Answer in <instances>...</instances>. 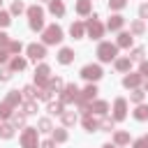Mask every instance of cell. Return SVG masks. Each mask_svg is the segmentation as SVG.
<instances>
[{
    "label": "cell",
    "instance_id": "12",
    "mask_svg": "<svg viewBox=\"0 0 148 148\" xmlns=\"http://www.w3.org/2000/svg\"><path fill=\"white\" fill-rule=\"evenodd\" d=\"M46 74H49V67H44V65H42V67L37 69V81H44V79H46Z\"/></svg>",
    "mask_w": 148,
    "mask_h": 148
},
{
    "label": "cell",
    "instance_id": "15",
    "mask_svg": "<svg viewBox=\"0 0 148 148\" xmlns=\"http://www.w3.org/2000/svg\"><path fill=\"white\" fill-rule=\"evenodd\" d=\"M139 83V76H125V86H136Z\"/></svg>",
    "mask_w": 148,
    "mask_h": 148
},
{
    "label": "cell",
    "instance_id": "40",
    "mask_svg": "<svg viewBox=\"0 0 148 148\" xmlns=\"http://www.w3.org/2000/svg\"><path fill=\"white\" fill-rule=\"evenodd\" d=\"M0 79H2V81H7V79H9V72H0Z\"/></svg>",
    "mask_w": 148,
    "mask_h": 148
},
{
    "label": "cell",
    "instance_id": "3",
    "mask_svg": "<svg viewBox=\"0 0 148 148\" xmlns=\"http://www.w3.org/2000/svg\"><path fill=\"white\" fill-rule=\"evenodd\" d=\"M83 76L86 79H99L102 76V69L97 65H88V67H83Z\"/></svg>",
    "mask_w": 148,
    "mask_h": 148
},
{
    "label": "cell",
    "instance_id": "17",
    "mask_svg": "<svg viewBox=\"0 0 148 148\" xmlns=\"http://www.w3.org/2000/svg\"><path fill=\"white\" fill-rule=\"evenodd\" d=\"M92 109H95L97 113H104V111H106V104H104V102H95V106H92Z\"/></svg>",
    "mask_w": 148,
    "mask_h": 148
},
{
    "label": "cell",
    "instance_id": "7",
    "mask_svg": "<svg viewBox=\"0 0 148 148\" xmlns=\"http://www.w3.org/2000/svg\"><path fill=\"white\" fill-rule=\"evenodd\" d=\"M28 14H30V18H32V21H42V9H39V7H30V9H28Z\"/></svg>",
    "mask_w": 148,
    "mask_h": 148
},
{
    "label": "cell",
    "instance_id": "13",
    "mask_svg": "<svg viewBox=\"0 0 148 148\" xmlns=\"http://www.w3.org/2000/svg\"><path fill=\"white\" fill-rule=\"evenodd\" d=\"M130 42H132V37H130L127 32H123V35H120V39H118V44H120V46H127Z\"/></svg>",
    "mask_w": 148,
    "mask_h": 148
},
{
    "label": "cell",
    "instance_id": "28",
    "mask_svg": "<svg viewBox=\"0 0 148 148\" xmlns=\"http://www.w3.org/2000/svg\"><path fill=\"white\" fill-rule=\"evenodd\" d=\"M127 65H130V60H118V69H127Z\"/></svg>",
    "mask_w": 148,
    "mask_h": 148
},
{
    "label": "cell",
    "instance_id": "18",
    "mask_svg": "<svg viewBox=\"0 0 148 148\" xmlns=\"http://www.w3.org/2000/svg\"><path fill=\"white\" fill-rule=\"evenodd\" d=\"M148 116V106H139L136 109V118H146Z\"/></svg>",
    "mask_w": 148,
    "mask_h": 148
},
{
    "label": "cell",
    "instance_id": "10",
    "mask_svg": "<svg viewBox=\"0 0 148 148\" xmlns=\"http://www.w3.org/2000/svg\"><path fill=\"white\" fill-rule=\"evenodd\" d=\"M120 25H123V18H120V16H113V18L109 21V28H111V30H116V28H120Z\"/></svg>",
    "mask_w": 148,
    "mask_h": 148
},
{
    "label": "cell",
    "instance_id": "29",
    "mask_svg": "<svg viewBox=\"0 0 148 148\" xmlns=\"http://www.w3.org/2000/svg\"><path fill=\"white\" fill-rule=\"evenodd\" d=\"M95 92H97V90H95V88H92V86H88V88H86V97H92V95H95Z\"/></svg>",
    "mask_w": 148,
    "mask_h": 148
},
{
    "label": "cell",
    "instance_id": "4",
    "mask_svg": "<svg viewBox=\"0 0 148 148\" xmlns=\"http://www.w3.org/2000/svg\"><path fill=\"white\" fill-rule=\"evenodd\" d=\"M35 143H37V132L35 130H28L23 134V146L25 148H35Z\"/></svg>",
    "mask_w": 148,
    "mask_h": 148
},
{
    "label": "cell",
    "instance_id": "5",
    "mask_svg": "<svg viewBox=\"0 0 148 148\" xmlns=\"http://www.w3.org/2000/svg\"><path fill=\"white\" fill-rule=\"evenodd\" d=\"M28 53H30V58L39 60V58H44V46H37V44H32V46H28Z\"/></svg>",
    "mask_w": 148,
    "mask_h": 148
},
{
    "label": "cell",
    "instance_id": "36",
    "mask_svg": "<svg viewBox=\"0 0 148 148\" xmlns=\"http://www.w3.org/2000/svg\"><path fill=\"white\" fill-rule=\"evenodd\" d=\"M2 136H12V127H2Z\"/></svg>",
    "mask_w": 148,
    "mask_h": 148
},
{
    "label": "cell",
    "instance_id": "41",
    "mask_svg": "<svg viewBox=\"0 0 148 148\" xmlns=\"http://www.w3.org/2000/svg\"><path fill=\"white\" fill-rule=\"evenodd\" d=\"M141 16H148V5H143V7H141Z\"/></svg>",
    "mask_w": 148,
    "mask_h": 148
},
{
    "label": "cell",
    "instance_id": "37",
    "mask_svg": "<svg viewBox=\"0 0 148 148\" xmlns=\"http://www.w3.org/2000/svg\"><path fill=\"white\" fill-rule=\"evenodd\" d=\"M141 56H143V51H141V49H136V51H134V56H132V58H136V60H139V58H141Z\"/></svg>",
    "mask_w": 148,
    "mask_h": 148
},
{
    "label": "cell",
    "instance_id": "33",
    "mask_svg": "<svg viewBox=\"0 0 148 148\" xmlns=\"http://www.w3.org/2000/svg\"><path fill=\"white\" fill-rule=\"evenodd\" d=\"M23 120H25L23 116H14V125H23Z\"/></svg>",
    "mask_w": 148,
    "mask_h": 148
},
{
    "label": "cell",
    "instance_id": "30",
    "mask_svg": "<svg viewBox=\"0 0 148 148\" xmlns=\"http://www.w3.org/2000/svg\"><path fill=\"white\" fill-rule=\"evenodd\" d=\"M39 127H42V130H49V127H51V123L44 118V120H39Z\"/></svg>",
    "mask_w": 148,
    "mask_h": 148
},
{
    "label": "cell",
    "instance_id": "6",
    "mask_svg": "<svg viewBox=\"0 0 148 148\" xmlns=\"http://www.w3.org/2000/svg\"><path fill=\"white\" fill-rule=\"evenodd\" d=\"M88 30H90V35H92V37H99V35H102V25L95 21V16H92V21L88 23Z\"/></svg>",
    "mask_w": 148,
    "mask_h": 148
},
{
    "label": "cell",
    "instance_id": "25",
    "mask_svg": "<svg viewBox=\"0 0 148 148\" xmlns=\"http://www.w3.org/2000/svg\"><path fill=\"white\" fill-rule=\"evenodd\" d=\"M12 12H16V14L23 12V5H21V2H14V5H12Z\"/></svg>",
    "mask_w": 148,
    "mask_h": 148
},
{
    "label": "cell",
    "instance_id": "20",
    "mask_svg": "<svg viewBox=\"0 0 148 148\" xmlns=\"http://www.w3.org/2000/svg\"><path fill=\"white\" fill-rule=\"evenodd\" d=\"M0 116L5 118V116H9V104L5 102V104H0Z\"/></svg>",
    "mask_w": 148,
    "mask_h": 148
},
{
    "label": "cell",
    "instance_id": "9",
    "mask_svg": "<svg viewBox=\"0 0 148 148\" xmlns=\"http://www.w3.org/2000/svg\"><path fill=\"white\" fill-rule=\"evenodd\" d=\"M51 12H53V14H62V12H65V7H62V2H58V0H53V2H51Z\"/></svg>",
    "mask_w": 148,
    "mask_h": 148
},
{
    "label": "cell",
    "instance_id": "32",
    "mask_svg": "<svg viewBox=\"0 0 148 148\" xmlns=\"http://www.w3.org/2000/svg\"><path fill=\"white\" fill-rule=\"evenodd\" d=\"M23 92H25V97H35V90H32V88H30V86H28V88H25V90H23Z\"/></svg>",
    "mask_w": 148,
    "mask_h": 148
},
{
    "label": "cell",
    "instance_id": "14",
    "mask_svg": "<svg viewBox=\"0 0 148 148\" xmlns=\"http://www.w3.org/2000/svg\"><path fill=\"white\" fill-rule=\"evenodd\" d=\"M88 7H90V2H88V0H81V2L76 5V9H79L81 14H86V12H88Z\"/></svg>",
    "mask_w": 148,
    "mask_h": 148
},
{
    "label": "cell",
    "instance_id": "1",
    "mask_svg": "<svg viewBox=\"0 0 148 148\" xmlns=\"http://www.w3.org/2000/svg\"><path fill=\"white\" fill-rule=\"evenodd\" d=\"M62 39V30L58 28V25H51L49 30H46V35H44V42L46 44H56V42H60Z\"/></svg>",
    "mask_w": 148,
    "mask_h": 148
},
{
    "label": "cell",
    "instance_id": "8",
    "mask_svg": "<svg viewBox=\"0 0 148 148\" xmlns=\"http://www.w3.org/2000/svg\"><path fill=\"white\" fill-rule=\"evenodd\" d=\"M125 116V99H118L116 102V118H123Z\"/></svg>",
    "mask_w": 148,
    "mask_h": 148
},
{
    "label": "cell",
    "instance_id": "39",
    "mask_svg": "<svg viewBox=\"0 0 148 148\" xmlns=\"http://www.w3.org/2000/svg\"><path fill=\"white\" fill-rule=\"evenodd\" d=\"M102 125H104V130H111V127H113V123H111V120H104Z\"/></svg>",
    "mask_w": 148,
    "mask_h": 148
},
{
    "label": "cell",
    "instance_id": "27",
    "mask_svg": "<svg viewBox=\"0 0 148 148\" xmlns=\"http://www.w3.org/2000/svg\"><path fill=\"white\" fill-rule=\"evenodd\" d=\"M146 146H148V139H141V141L134 143V148H146Z\"/></svg>",
    "mask_w": 148,
    "mask_h": 148
},
{
    "label": "cell",
    "instance_id": "44",
    "mask_svg": "<svg viewBox=\"0 0 148 148\" xmlns=\"http://www.w3.org/2000/svg\"><path fill=\"white\" fill-rule=\"evenodd\" d=\"M5 42H7V35H2V32H0V44H5Z\"/></svg>",
    "mask_w": 148,
    "mask_h": 148
},
{
    "label": "cell",
    "instance_id": "16",
    "mask_svg": "<svg viewBox=\"0 0 148 148\" xmlns=\"http://www.w3.org/2000/svg\"><path fill=\"white\" fill-rule=\"evenodd\" d=\"M49 111L51 113H62V104H49Z\"/></svg>",
    "mask_w": 148,
    "mask_h": 148
},
{
    "label": "cell",
    "instance_id": "43",
    "mask_svg": "<svg viewBox=\"0 0 148 148\" xmlns=\"http://www.w3.org/2000/svg\"><path fill=\"white\" fill-rule=\"evenodd\" d=\"M2 60H7V53H5V51H0V62H2Z\"/></svg>",
    "mask_w": 148,
    "mask_h": 148
},
{
    "label": "cell",
    "instance_id": "45",
    "mask_svg": "<svg viewBox=\"0 0 148 148\" xmlns=\"http://www.w3.org/2000/svg\"><path fill=\"white\" fill-rule=\"evenodd\" d=\"M143 74H148V65H143Z\"/></svg>",
    "mask_w": 148,
    "mask_h": 148
},
{
    "label": "cell",
    "instance_id": "21",
    "mask_svg": "<svg viewBox=\"0 0 148 148\" xmlns=\"http://www.w3.org/2000/svg\"><path fill=\"white\" fill-rule=\"evenodd\" d=\"M62 120H65L67 125H72V123H74L76 118H74V113H65V116H62Z\"/></svg>",
    "mask_w": 148,
    "mask_h": 148
},
{
    "label": "cell",
    "instance_id": "24",
    "mask_svg": "<svg viewBox=\"0 0 148 148\" xmlns=\"http://www.w3.org/2000/svg\"><path fill=\"white\" fill-rule=\"evenodd\" d=\"M7 23H9V16L5 12H0V25H7Z\"/></svg>",
    "mask_w": 148,
    "mask_h": 148
},
{
    "label": "cell",
    "instance_id": "19",
    "mask_svg": "<svg viewBox=\"0 0 148 148\" xmlns=\"http://www.w3.org/2000/svg\"><path fill=\"white\" fill-rule=\"evenodd\" d=\"M12 67H14V69H23V67H25V60H18V58H16V60L12 62Z\"/></svg>",
    "mask_w": 148,
    "mask_h": 148
},
{
    "label": "cell",
    "instance_id": "35",
    "mask_svg": "<svg viewBox=\"0 0 148 148\" xmlns=\"http://www.w3.org/2000/svg\"><path fill=\"white\" fill-rule=\"evenodd\" d=\"M132 30H134V32H141V30H143V25H141V23H134V25H132Z\"/></svg>",
    "mask_w": 148,
    "mask_h": 148
},
{
    "label": "cell",
    "instance_id": "11",
    "mask_svg": "<svg viewBox=\"0 0 148 148\" xmlns=\"http://www.w3.org/2000/svg\"><path fill=\"white\" fill-rule=\"evenodd\" d=\"M69 60H72V51L69 49H62L60 51V62H69Z\"/></svg>",
    "mask_w": 148,
    "mask_h": 148
},
{
    "label": "cell",
    "instance_id": "23",
    "mask_svg": "<svg viewBox=\"0 0 148 148\" xmlns=\"http://www.w3.org/2000/svg\"><path fill=\"white\" fill-rule=\"evenodd\" d=\"M53 136H56V141H65V136H67V134H65L62 130H58V132H56Z\"/></svg>",
    "mask_w": 148,
    "mask_h": 148
},
{
    "label": "cell",
    "instance_id": "22",
    "mask_svg": "<svg viewBox=\"0 0 148 148\" xmlns=\"http://www.w3.org/2000/svg\"><path fill=\"white\" fill-rule=\"evenodd\" d=\"M81 32H83V25H79V23L72 25V35H81Z\"/></svg>",
    "mask_w": 148,
    "mask_h": 148
},
{
    "label": "cell",
    "instance_id": "34",
    "mask_svg": "<svg viewBox=\"0 0 148 148\" xmlns=\"http://www.w3.org/2000/svg\"><path fill=\"white\" fill-rule=\"evenodd\" d=\"M116 141H118V143H125V141H127V134H118Z\"/></svg>",
    "mask_w": 148,
    "mask_h": 148
},
{
    "label": "cell",
    "instance_id": "26",
    "mask_svg": "<svg viewBox=\"0 0 148 148\" xmlns=\"http://www.w3.org/2000/svg\"><path fill=\"white\" fill-rule=\"evenodd\" d=\"M86 127H88V130H95V127H97V123H95V120H90V118H86Z\"/></svg>",
    "mask_w": 148,
    "mask_h": 148
},
{
    "label": "cell",
    "instance_id": "38",
    "mask_svg": "<svg viewBox=\"0 0 148 148\" xmlns=\"http://www.w3.org/2000/svg\"><path fill=\"white\" fill-rule=\"evenodd\" d=\"M25 109H28V111H25V113H35V104H32V102H30V104H28V106H25Z\"/></svg>",
    "mask_w": 148,
    "mask_h": 148
},
{
    "label": "cell",
    "instance_id": "31",
    "mask_svg": "<svg viewBox=\"0 0 148 148\" xmlns=\"http://www.w3.org/2000/svg\"><path fill=\"white\" fill-rule=\"evenodd\" d=\"M123 5H125V0H111V7H116V9L123 7Z\"/></svg>",
    "mask_w": 148,
    "mask_h": 148
},
{
    "label": "cell",
    "instance_id": "42",
    "mask_svg": "<svg viewBox=\"0 0 148 148\" xmlns=\"http://www.w3.org/2000/svg\"><path fill=\"white\" fill-rule=\"evenodd\" d=\"M42 148H53V141H46V143H44Z\"/></svg>",
    "mask_w": 148,
    "mask_h": 148
},
{
    "label": "cell",
    "instance_id": "2",
    "mask_svg": "<svg viewBox=\"0 0 148 148\" xmlns=\"http://www.w3.org/2000/svg\"><path fill=\"white\" fill-rule=\"evenodd\" d=\"M99 58H102V60H111V58H116V46H111V44H102V46H99Z\"/></svg>",
    "mask_w": 148,
    "mask_h": 148
}]
</instances>
